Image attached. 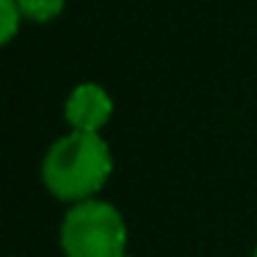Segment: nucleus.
<instances>
[{
    "instance_id": "f257e3e1",
    "label": "nucleus",
    "mask_w": 257,
    "mask_h": 257,
    "mask_svg": "<svg viewBox=\"0 0 257 257\" xmlns=\"http://www.w3.org/2000/svg\"><path fill=\"white\" fill-rule=\"evenodd\" d=\"M111 150L100 133L72 130L47 150L42 163V180L47 191L64 202H86L111 177Z\"/></svg>"
},
{
    "instance_id": "f03ea898",
    "label": "nucleus",
    "mask_w": 257,
    "mask_h": 257,
    "mask_svg": "<svg viewBox=\"0 0 257 257\" xmlns=\"http://www.w3.org/2000/svg\"><path fill=\"white\" fill-rule=\"evenodd\" d=\"M124 218L108 202H78L61 221V249L67 257H124Z\"/></svg>"
},
{
    "instance_id": "7ed1b4c3",
    "label": "nucleus",
    "mask_w": 257,
    "mask_h": 257,
    "mask_svg": "<svg viewBox=\"0 0 257 257\" xmlns=\"http://www.w3.org/2000/svg\"><path fill=\"white\" fill-rule=\"evenodd\" d=\"M113 113V102L108 91L97 83H80L69 91L67 105H64V119L72 130L80 133H100L108 124Z\"/></svg>"
},
{
    "instance_id": "20e7f679",
    "label": "nucleus",
    "mask_w": 257,
    "mask_h": 257,
    "mask_svg": "<svg viewBox=\"0 0 257 257\" xmlns=\"http://www.w3.org/2000/svg\"><path fill=\"white\" fill-rule=\"evenodd\" d=\"M64 3L67 0H17V9L23 14V20L45 25V23H53L64 12Z\"/></svg>"
},
{
    "instance_id": "39448f33",
    "label": "nucleus",
    "mask_w": 257,
    "mask_h": 257,
    "mask_svg": "<svg viewBox=\"0 0 257 257\" xmlns=\"http://www.w3.org/2000/svg\"><path fill=\"white\" fill-rule=\"evenodd\" d=\"M20 23H23V14L17 9V0H0V47H6L17 36Z\"/></svg>"
},
{
    "instance_id": "423d86ee",
    "label": "nucleus",
    "mask_w": 257,
    "mask_h": 257,
    "mask_svg": "<svg viewBox=\"0 0 257 257\" xmlns=\"http://www.w3.org/2000/svg\"><path fill=\"white\" fill-rule=\"evenodd\" d=\"M251 257H257V249H254V254H251Z\"/></svg>"
},
{
    "instance_id": "0eeeda50",
    "label": "nucleus",
    "mask_w": 257,
    "mask_h": 257,
    "mask_svg": "<svg viewBox=\"0 0 257 257\" xmlns=\"http://www.w3.org/2000/svg\"><path fill=\"white\" fill-rule=\"evenodd\" d=\"M124 257H127V254H124Z\"/></svg>"
}]
</instances>
